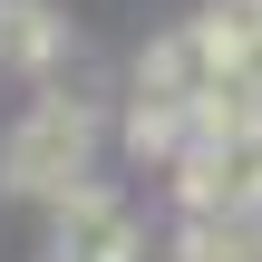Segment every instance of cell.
Wrapping results in <instances>:
<instances>
[{"instance_id":"obj_1","label":"cell","mask_w":262,"mask_h":262,"mask_svg":"<svg viewBox=\"0 0 262 262\" xmlns=\"http://www.w3.org/2000/svg\"><path fill=\"white\" fill-rule=\"evenodd\" d=\"M88 156H97V117L78 97H39L0 146V185L29 194V204H58L68 185H88Z\"/></svg>"},{"instance_id":"obj_2","label":"cell","mask_w":262,"mask_h":262,"mask_svg":"<svg viewBox=\"0 0 262 262\" xmlns=\"http://www.w3.org/2000/svg\"><path fill=\"white\" fill-rule=\"evenodd\" d=\"M49 224H58V262H136L146 253V233H136V214L88 175V185H68L58 204H49Z\"/></svg>"},{"instance_id":"obj_3","label":"cell","mask_w":262,"mask_h":262,"mask_svg":"<svg viewBox=\"0 0 262 262\" xmlns=\"http://www.w3.org/2000/svg\"><path fill=\"white\" fill-rule=\"evenodd\" d=\"M58 49H68V29H58V10H49V0H0V68L49 78V68H58Z\"/></svg>"},{"instance_id":"obj_4","label":"cell","mask_w":262,"mask_h":262,"mask_svg":"<svg viewBox=\"0 0 262 262\" xmlns=\"http://www.w3.org/2000/svg\"><path fill=\"white\" fill-rule=\"evenodd\" d=\"M175 262H262V204H243V214H185Z\"/></svg>"},{"instance_id":"obj_5","label":"cell","mask_w":262,"mask_h":262,"mask_svg":"<svg viewBox=\"0 0 262 262\" xmlns=\"http://www.w3.org/2000/svg\"><path fill=\"white\" fill-rule=\"evenodd\" d=\"M49 262H58V253H49Z\"/></svg>"}]
</instances>
